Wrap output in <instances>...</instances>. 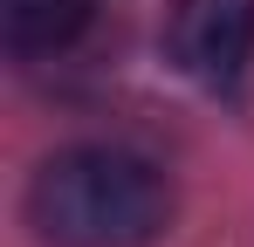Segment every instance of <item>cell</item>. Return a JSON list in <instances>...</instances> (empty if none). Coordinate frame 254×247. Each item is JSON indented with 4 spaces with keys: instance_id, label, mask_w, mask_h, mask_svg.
<instances>
[{
    "instance_id": "obj_3",
    "label": "cell",
    "mask_w": 254,
    "mask_h": 247,
    "mask_svg": "<svg viewBox=\"0 0 254 247\" xmlns=\"http://www.w3.org/2000/svg\"><path fill=\"white\" fill-rule=\"evenodd\" d=\"M96 0H0V35L14 55H62L89 28Z\"/></svg>"
},
{
    "instance_id": "obj_1",
    "label": "cell",
    "mask_w": 254,
    "mask_h": 247,
    "mask_svg": "<svg viewBox=\"0 0 254 247\" xmlns=\"http://www.w3.org/2000/svg\"><path fill=\"white\" fill-rule=\"evenodd\" d=\"M28 220L48 247H151L172 227V179L124 144H69L35 172Z\"/></svg>"
},
{
    "instance_id": "obj_2",
    "label": "cell",
    "mask_w": 254,
    "mask_h": 247,
    "mask_svg": "<svg viewBox=\"0 0 254 247\" xmlns=\"http://www.w3.org/2000/svg\"><path fill=\"white\" fill-rule=\"evenodd\" d=\"M165 55L199 89H234L254 62V0H172L165 7Z\"/></svg>"
}]
</instances>
